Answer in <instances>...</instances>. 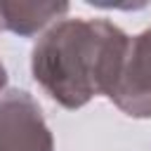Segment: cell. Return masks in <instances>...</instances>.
I'll list each match as a JSON object with an SVG mask.
<instances>
[{
	"mask_svg": "<svg viewBox=\"0 0 151 151\" xmlns=\"http://www.w3.org/2000/svg\"><path fill=\"white\" fill-rule=\"evenodd\" d=\"M130 35L104 19H61L33 47L35 83L61 106L80 109L111 94Z\"/></svg>",
	"mask_w": 151,
	"mask_h": 151,
	"instance_id": "obj_1",
	"label": "cell"
},
{
	"mask_svg": "<svg viewBox=\"0 0 151 151\" xmlns=\"http://www.w3.org/2000/svg\"><path fill=\"white\" fill-rule=\"evenodd\" d=\"M0 151H54L40 106L24 90L0 94Z\"/></svg>",
	"mask_w": 151,
	"mask_h": 151,
	"instance_id": "obj_2",
	"label": "cell"
},
{
	"mask_svg": "<svg viewBox=\"0 0 151 151\" xmlns=\"http://www.w3.org/2000/svg\"><path fill=\"white\" fill-rule=\"evenodd\" d=\"M109 99L134 118H151V28L130 38Z\"/></svg>",
	"mask_w": 151,
	"mask_h": 151,
	"instance_id": "obj_3",
	"label": "cell"
},
{
	"mask_svg": "<svg viewBox=\"0 0 151 151\" xmlns=\"http://www.w3.org/2000/svg\"><path fill=\"white\" fill-rule=\"evenodd\" d=\"M66 2H0V31L33 35L52 19L66 14Z\"/></svg>",
	"mask_w": 151,
	"mask_h": 151,
	"instance_id": "obj_4",
	"label": "cell"
},
{
	"mask_svg": "<svg viewBox=\"0 0 151 151\" xmlns=\"http://www.w3.org/2000/svg\"><path fill=\"white\" fill-rule=\"evenodd\" d=\"M5 83H7V71H5V66H2V61H0V90L5 87Z\"/></svg>",
	"mask_w": 151,
	"mask_h": 151,
	"instance_id": "obj_5",
	"label": "cell"
}]
</instances>
